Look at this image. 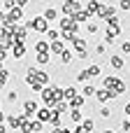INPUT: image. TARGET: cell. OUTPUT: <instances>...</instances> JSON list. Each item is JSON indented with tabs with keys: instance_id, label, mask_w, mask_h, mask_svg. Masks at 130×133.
I'll return each mask as SVG.
<instances>
[{
	"instance_id": "1",
	"label": "cell",
	"mask_w": 130,
	"mask_h": 133,
	"mask_svg": "<svg viewBox=\"0 0 130 133\" xmlns=\"http://www.w3.org/2000/svg\"><path fill=\"white\" fill-rule=\"evenodd\" d=\"M26 28L44 35V33H47V28H49V21H47L44 16H35V19H28V21H26Z\"/></svg>"
},
{
	"instance_id": "2",
	"label": "cell",
	"mask_w": 130,
	"mask_h": 133,
	"mask_svg": "<svg viewBox=\"0 0 130 133\" xmlns=\"http://www.w3.org/2000/svg\"><path fill=\"white\" fill-rule=\"evenodd\" d=\"M58 26H60L63 33H72V35H77V30H79V23L72 21V16H63V19L58 21Z\"/></svg>"
},
{
	"instance_id": "3",
	"label": "cell",
	"mask_w": 130,
	"mask_h": 133,
	"mask_svg": "<svg viewBox=\"0 0 130 133\" xmlns=\"http://www.w3.org/2000/svg\"><path fill=\"white\" fill-rule=\"evenodd\" d=\"M21 19H23V9H21V7H16V5H14L12 9H7V14H5V23H12V26H14V23H19Z\"/></svg>"
},
{
	"instance_id": "4",
	"label": "cell",
	"mask_w": 130,
	"mask_h": 133,
	"mask_svg": "<svg viewBox=\"0 0 130 133\" xmlns=\"http://www.w3.org/2000/svg\"><path fill=\"white\" fill-rule=\"evenodd\" d=\"M26 37H28V28L21 26V23H14L12 26V40L14 42H26Z\"/></svg>"
},
{
	"instance_id": "5",
	"label": "cell",
	"mask_w": 130,
	"mask_h": 133,
	"mask_svg": "<svg viewBox=\"0 0 130 133\" xmlns=\"http://www.w3.org/2000/svg\"><path fill=\"white\" fill-rule=\"evenodd\" d=\"M114 14H116V7H112V5H102V2H100V7H98V12H95V16L102 19V21H107V19L114 16Z\"/></svg>"
},
{
	"instance_id": "6",
	"label": "cell",
	"mask_w": 130,
	"mask_h": 133,
	"mask_svg": "<svg viewBox=\"0 0 130 133\" xmlns=\"http://www.w3.org/2000/svg\"><path fill=\"white\" fill-rule=\"evenodd\" d=\"M33 75H35V79H37L42 87H49V84H51V75H49L47 70H42V68H35V65H33Z\"/></svg>"
},
{
	"instance_id": "7",
	"label": "cell",
	"mask_w": 130,
	"mask_h": 133,
	"mask_svg": "<svg viewBox=\"0 0 130 133\" xmlns=\"http://www.w3.org/2000/svg\"><path fill=\"white\" fill-rule=\"evenodd\" d=\"M77 9H81V5H79V0H63V16H72Z\"/></svg>"
},
{
	"instance_id": "8",
	"label": "cell",
	"mask_w": 130,
	"mask_h": 133,
	"mask_svg": "<svg viewBox=\"0 0 130 133\" xmlns=\"http://www.w3.org/2000/svg\"><path fill=\"white\" fill-rule=\"evenodd\" d=\"M121 33V26H109L107 23V30H105V44H114L116 35Z\"/></svg>"
},
{
	"instance_id": "9",
	"label": "cell",
	"mask_w": 130,
	"mask_h": 133,
	"mask_svg": "<svg viewBox=\"0 0 130 133\" xmlns=\"http://www.w3.org/2000/svg\"><path fill=\"white\" fill-rule=\"evenodd\" d=\"M95 98L100 103H107V101H114L116 98V91H112V89H98L95 91Z\"/></svg>"
},
{
	"instance_id": "10",
	"label": "cell",
	"mask_w": 130,
	"mask_h": 133,
	"mask_svg": "<svg viewBox=\"0 0 130 133\" xmlns=\"http://www.w3.org/2000/svg\"><path fill=\"white\" fill-rule=\"evenodd\" d=\"M26 119H28V117H26L23 112H21V115H9V117H7V126H9V129H16V131H19V126H21Z\"/></svg>"
},
{
	"instance_id": "11",
	"label": "cell",
	"mask_w": 130,
	"mask_h": 133,
	"mask_svg": "<svg viewBox=\"0 0 130 133\" xmlns=\"http://www.w3.org/2000/svg\"><path fill=\"white\" fill-rule=\"evenodd\" d=\"M49 117H51V108H49V105H44V108H37V112H35V119H37V122L47 124V122H49Z\"/></svg>"
},
{
	"instance_id": "12",
	"label": "cell",
	"mask_w": 130,
	"mask_h": 133,
	"mask_svg": "<svg viewBox=\"0 0 130 133\" xmlns=\"http://www.w3.org/2000/svg\"><path fill=\"white\" fill-rule=\"evenodd\" d=\"M63 49H65V42L58 37V40H53V42H49V54H56V56H60L63 54Z\"/></svg>"
},
{
	"instance_id": "13",
	"label": "cell",
	"mask_w": 130,
	"mask_h": 133,
	"mask_svg": "<svg viewBox=\"0 0 130 133\" xmlns=\"http://www.w3.org/2000/svg\"><path fill=\"white\" fill-rule=\"evenodd\" d=\"M12 56L19 61V58H23L26 56V42H14L12 44Z\"/></svg>"
},
{
	"instance_id": "14",
	"label": "cell",
	"mask_w": 130,
	"mask_h": 133,
	"mask_svg": "<svg viewBox=\"0 0 130 133\" xmlns=\"http://www.w3.org/2000/svg\"><path fill=\"white\" fill-rule=\"evenodd\" d=\"M37 108H40L37 101H26V103H23V115H26L28 119H33V115L37 112Z\"/></svg>"
},
{
	"instance_id": "15",
	"label": "cell",
	"mask_w": 130,
	"mask_h": 133,
	"mask_svg": "<svg viewBox=\"0 0 130 133\" xmlns=\"http://www.w3.org/2000/svg\"><path fill=\"white\" fill-rule=\"evenodd\" d=\"M88 19H93V16H91L86 9H77V12L72 14V21H77V23H86Z\"/></svg>"
},
{
	"instance_id": "16",
	"label": "cell",
	"mask_w": 130,
	"mask_h": 133,
	"mask_svg": "<svg viewBox=\"0 0 130 133\" xmlns=\"http://www.w3.org/2000/svg\"><path fill=\"white\" fill-rule=\"evenodd\" d=\"M40 94H42V103H44V105H51V103H53V89H51V84L44 87Z\"/></svg>"
},
{
	"instance_id": "17",
	"label": "cell",
	"mask_w": 130,
	"mask_h": 133,
	"mask_svg": "<svg viewBox=\"0 0 130 133\" xmlns=\"http://www.w3.org/2000/svg\"><path fill=\"white\" fill-rule=\"evenodd\" d=\"M70 44H72L74 49H86L88 42H86L84 37H79V35H72V37H70Z\"/></svg>"
},
{
	"instance_id": "18",
	"label": "cell",
	"mask_w": 130,
	"mask_h": 133,
	"mask_svg": "<svg viewBox=\"0 0 130 133\" xmlns=\"http://www.w3.org/2000/svg\"><path fill=\"white\" fill-rule=\"evenodd\" d=\"M67 117L74 122V124H79L81 119H84V115H81V110H77V108H67Z\"/></svg>"
},
{
	"instance_id": "19",
	"label": "cell",
	"mask_w": 130,
	"mask_h": 133,
	"mask_svg": "<svg viewBox=\"0 0 130 133\" xmlns=\"http://www.w3.org/2000/svg\"><path fill=\"white\" fill-rule=\"evenodd\" d=\"M42 16H44L47 21H56V19H58V9H56V7H47V9L42 12Z\"/></svg>"
},
{
	"instance_id": "20",
	"label": "cell",
	"mask_w": 130,
	"mask_h": 133,
	"mask_svg": "<svg viewBox=\"0 0 130 133\" xmlns=\"http://www.w3.org/2000/svg\"><path fill=\"white\" fill-rule=\"evenodd\" d=\"M107 58H109V65H112L114 70H121V68L126 65V61H123L121 56H107Z\"/></svg>"
},
{
	"instance_id": "21",
	"label": "cell",
	"mask_w": 130,
	"mask_h": 133,
	"mask_svg": "<svg viewBox=\"0 0 130 133\" xmlns=\"http://www.w3.org/2000/svg\"><path fill=\"white\" fill-rule=\"evenodd\" d=\"M67 105H70V108H77V110H81V105H84V96H81V94L72 96V98L67 101Z\"/></svg>"
},
{
	"instance_id": "22",
	"label": "cell",
	"mask_w": 130,
	"mask_h": 133,
	"mask_svg": "<svg viewBox=\"0 0 130 133\" xmlns=\"http://www.w3.org/2000/svg\"><path fill=\"white\" fill-rule=\"evenodd\" d=\"M79 126H81V129H84V131H86V133H91V131H93V129H95V122H93L91 117H84V119L79 122Z\"/></svg>"
},
{
	"instance_id": "23",
	"label": "cell",
	"mask_w": 130,
	"mask_h": 133,
	"mask_svg": "<svg viewBox=\"0 0 130 133\" xmlns=\"http://www.w3.org/2000/svg\"><path fill=\"white\" fill-rule=\"evenodd\" d=\"M35 61H37L40 65H47V63L51 61V54H49V51H40V54H35Z\"/></svg>"
},
{
	"instance_id": "24",
	"label": "cell",
	"mask_w": 130,
	"mask_h": 133,
	"mask_svg": "<svg viewBox=\"0 0 130 133\" xmlns=\"http://www.w3.org/2000/svg\"><path fill=\"white\" fill-rule=\"evenodd\" d=\"M98 7H100V0H88L84 9H86V12L91 14V16H95V12H98Z\"/></svg>"
},
{
	"instance_id": "25",
	"label": "cell",
	"mask_w": 130,
	"mask_h": 133,
	"mask_svg": "<svg viewBox=\"0 0 130 133\" xmlns=\"http://www.w3.org/2000/svg\"><path fill=\"white\" fill-rule=\"evenodd\" d=\"M72 56H74V54H72V49H67V47H65V49H63V54H60L63 65H70V63H72Z\"/></svg>"
},
{
	"instance_id": "26",
	"label": "cell",
	"mask_w": 130,
	"mask_h": 133,
	"mask_svg": "<svg viewBox=\"0 0 130 133\" xmlns=\"http://www.w3.org/2000/svg\"><path fill=\"white\" fill-rule=\"evenodd\" d=\"M95 91H98V89H95L93 84H86V87L81 89V96H84V98H93V96H95Z\"/></svg>"
},
{
	"instance_id": "27",
	"label": "cell",
	"mask_w": 130,
	"mask_h": 133,
	"mask_svg": "<svg viewBox=\"0 0 130 133\" xmlns=\"http://www.w3.org/2000/svg\"><path fill=\"white\" fill-rule=\"evenodd\" d=\"M44 35H47V40H49V42H53V40H58V37H60V30H56V28H47V33H44Z\"/></svg>"
},
{
	"instance_id": "28",
	"label": "cell",
	"mask_w": 130,
	"mask_h": 133,
	"mask_svg": "<svg viewBox=\"0 0 130 133\" xmlns=\"http://www.w3.org/2000/svg\"><path fill=\"white\" fill-rule=\"evenodd\" d=\"M35 51L40 54V51H49V40H37L35 42Z\"/></svg>"
},
{
	"instance_id": "29",
	"label": "cell",
	"mask_w": 130,
	"mask_h": 133,
	"mask_svg": "<svg viewBox=\"0 0 130 133\" xmlns=\"http://www.w3.org/2000/svg\"><path fill=\"white\" fill-rule=\"evenodd\" d=\"M77 94H79V91H77L74 87H65V89H63V98H65V101H70V98L77 96Z\"/></svg>"
},
{
	"instance_id": "30",
	"label": "cell",
	"mask_w": 130,
	"mask_h": 133,
	"mask_svg": "<svg viewBox=\"0 0 130 133\" xmlns=\"http://www.w3.org/2000/svg\"><path fill=\"white\" fill-rule=\"evenodd\" d=\"M98 28H100V26H98L95 21H86V30H88V35H95Z\"/></svg>"
},
{
	"instance_id": "31",
	"label": "cell",
	"mask_w": 130,
	"mask_h": 133,
	"mask_svg": "<svg viewBox=\"0 0 130 133\" xmlns=\"http://www.w3.org/2000/svg\"><path fill=\"white\" fill-rule=\"evenodd\" d=\"M77 79H79V82H88V79H93V77H91V72H88V68H84V70H81V72L77 75Z\"/></svg>"
},
{
	"instance_id": "32",
	"label": "cell",
	"mask_w": 130,
	"mask_h": 133,
	"mask_svg": "<svg viewBox=\"0 0 130 133\" xmlns=\"http://www.w3.org/2000/svg\"><path fill=\"white\" fill-rule=\"evenodd\" d=\"M100 117H102V119H109V117H112V108H109V105H105V108L100 110Z\"/></svg>"
},
{
	"instance_id": "33",
	"label": "cell",
	"mask_w": 130,
	"mask_h": 133,
	"mask_svg": "<svg viewBox=\"0 0 130 133\" xmlns=\"http://www.w3.org/2000/svg\"><path fill=\"white\" fill-rule=\"evenodd\" d=\"M42 129H44V124L37 122V119H33V133H42Z\"/></svg>"
},
{
	"instance_id": "34",
	"label": "cell",
	"mask_w": 130,
	"mask_h": 133,
	"mask_svg": "<svg viewBox=\"0 0 130 133\" xmlns=\"http://www.w3.org/2000/svg\"><path fill=\"white\" fill-rule=\"evenodd\" d=\"M19 101V91H9L7 94V103H16Z\"/></svg>"
},
{
	"instance_id": "35",
	"label": "cell",
	"mask_w": 130,
	"mask_h": 133,
	"mask_svg": "<svg viewBox=\"0 0 130 133\" xmlns=\"http://www.w3.org/2000/svg\"><path fill=\"white\" fill-rule=\"evenodd\" d=\"M49 133H72L70 129H65V126H51V131Z\"/></svg>"
},
{
	"instance_id": "36",
	"label": "cell",
	"mask_w": 130,
	"mask_h": 133,
	"mask_svg": "<svg viewBox=\"0 0 130 133\" xmlns=\"http://www.w3.org/2000/svg\"><path fill=\"white\" fill-rule=\"evenodd\" d=\"M77 58H81V61L88 58V51H86V49H77Z\"/></svg>"
},
{
	"instance_id": "37",
	"label": "cell",
	"mask_w": 130,
	"mask_h": 133,
	"mask_svg": "<svg viewBox=\"0 0 130 133\" xmlns=\"http://www.w3.org/2000/svg\"><path fill=\"white\" fill-rule=\"evenodd\" d=\"M121 51H123V54H130V42H128V40L121 42Z\"/></svg>"
},
{
	"instance_id": "38",
	"label": "cell",
	"mask_w": 130,
	"mask_h": 133,
	"mask_svg": "<svg viewBox=\"0 0 130 133\" xmlns=\"http://www.w3.org/2000/svg\"><path fill=\"white\" fill-rule=\"evenodd\" d=\"M119 7H121V9H126V12H130V0H121V2H119Z\"/></svg>"
},
{
	"instance_id": "39",
	"label": "cell",
	"mask_w": 130,
	"mask_h": 133,
	"mask_svg": "<svg viewBox=\"0 0 130 133\" xmlns=\"http://www.w3.org/2000/svg\"><path fill=\"white\" fill-rule=\"evenodd\" d=\"M95 54L102 56V54H105V44H95Z\"/></svg>"
},
{
	"instance_id": "40",
	"label": "cell",
	"mask_w": 130,
	"mask_h": 133,
	"mask_svg": "<svg viewBox=\"0 0 130 133\" xmlns=\"http://www.w3.org/2000/svg\"><path fill=\"white\" fill-rule=\"evenodd\" d=\"M16 5V0H5V9H12Z\"/></svg>"
},
{
	"instance_id": "41",
	"label": "cell",
	"mask_w": 130,
	"mask_h": 133,
	"mask_svg": "<svg viewBox=\"0 0 130 133\" xmlns=\"http://www.w3.org/2000/svg\"><path fill=\"white\" fill-rule=\"evenodd\" d=\"M28 2H30V0H16V7H21V9H23V7H26Z\"/></svg>"
},
{
	"instance_id": "42",
	"label": "cell",
	"mask_w": 130,
	"mask_h": 133,
	"mask_svg": "<svg viewBox=\"0 0 130 133\" xmlns=\"http://www.w3.org/2000/svg\"><path fill=\"white\" fill-rule=\"evenodd\" d=\"M123 112H126V117H130V103H126V108H123Z\"/></svg>"
},
{
	"instance_id": "43",
	"label": "cell",
	"mask_w": 130,
	"mask_h": 133,
	"mask_svg": "<svg viewBox=\"0 0 130 133\" xmlns=\"http://www.w3.org/2000/svg\"><path fill=\"white\" fill-rule=\"evenodd\" d=\"M0 133H7V126H5L2 122H0Z\"/></svg>"
},
{
	"instance_id": "44",
	"label": "cell",
	"mask_w": 130,
	"mask_h": 133,
	"mask_svg": "<svg viewBox=\"0 0 130 133\" xmlns=\"http://www.w3.org/2000/svg\"><path fill=\"white\" fill-rule=\"evenodd\" d=\"M72 133H86V131H84L81 126H77V129H74V131H72Z\"/></svg>"
},
{
	"instance_id": "45",
	"label": "cell",
	"mask_w": 130,
	"mask_h": 133,
	"mask_svg": "<svg viewBox=\"0 0 130 133\" xmlns=\"http://www.w3.org/2000/svg\"><path fill=\"white\" fill-rule=\"evenodd\" d=\"M100 133H116V131H112V129H102Z\"/></svg>"
},
{
	"instance_id": "46",
	"label": "cell",
	"mask_w": 130,
	"mask_h": 133,
	"mask_svg": "<svg viewBox=\"0 0 130 133\" xmlns=\"http://www.w3.org/2000/svg\"><path fill=\"white\" fill-rule=\"evenodd\" d=\"M128 42H130V37H128Z\"/></svg>"
}]
</instances>
